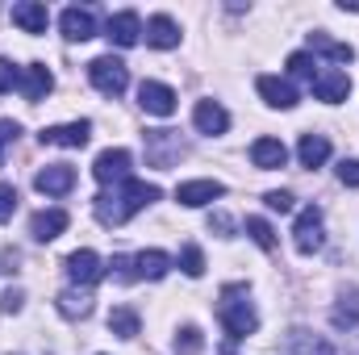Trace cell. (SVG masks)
Segmentation results:
<instances>
[{
    "label": "cell",
    "mask_w": 359,
    "mask_h": 355,
    "mask_svg": "<svg viewBox=\"0 0 359 355\" xmlns=\"http://www.w3.org/2000/svg\"><path fill=\"white\" fill-rule=\"evenodd\" d=\"M163 192H159V184H147V180H121L117 184V192L109 196H96V217L104 222V226H121V222H130L134 213H142L147 205H155Z\"/></svg>",
    "instance_id": "6da1fadb"
},
{
    "label": "cell",
    "mask_w": 359,
    "mask_h": 355,
    "mask_svg": "<svg viewBox=\"0 0 359 355\" xmlns=\"http://www.w3.org/2000/svg\"><path fill=\"white\" fill-rule=\"evenodd\" d=\"M217 318H222V326L230 330V339H247V335L259 330V314H255V305H251V297H247L243 284H226V288H222Z\"/></svg>",
    "instance_id": "7a4b0ae2"
},
{
    "label": "cell",
    "mask_w": 359,
    "mask_h": 355,
    "mask_svg": "<svg viewBox=\"0 0 359 355\" xmlns=\"http://www.w3.org/2000/svg\"><path fill=\"white\" fill-rule=\"evenodd\" d=\"M88 80L96 84V92H104V96H121V92L130 88V67H126L121 59H113V55H100V59L88 63Z\"/></svg>",
    "instance_id": "3957f363"
},
{
    "label": "cell",
    "mask_w": 359,
    "mask_h": 355,
    "mask_svg": "<svg viewBox=\"0 0 359 355\" xmlns=\"http://www.w3.org/2000/svg\"><path fill=\"white\" fill-rule=\"evenodd\" d=\"M292 243H297V251H301V255H313V251H322L326 234H322V209H318V205H309V209H301V213H297Z\"/></svg>",
    "instance_id": "277c9868"
},
{
    "label": "cell",
    "mask_w": 359,
    "mask_h": 355,
    "mask_svg": "<svg viewBox=\"0 0 359 355\" xmlns=\"http://www.w3.org/2000/svg\"><path fill=\"white\" fill-rule=\"evenodd\" d=\"M130 163H134V159H130L126 147H109V151L96 155V163H92V180L104 184V188H109V184H121V180H130Z\"/></svg>",
    "instance_id": "5b68a950"
},
{
    "label": "cell",
    "mask_w": 359,
    "mask_h": 355,
    "mask_svg": "<svg viewBox=\"0 0 359 355\" xmlns=\"http://www.w3.org/2000/svg\"><path fill=\"white\" fill-rule=\"evenodd\" d=\"M42 147H72V151H80V147H88L92 138V121H67V126H46L42 134Z\"/></svg>",
    "instance_id": "8992f818"
},
{
    "label": "cell",
    "mask_w": 359,
    "mask_h": 355,
    "mask_svg": "<svg viewBox=\"0 0 359 355\" xmlns=\"http://www.w3.org/2000/svg\"><path fill=\"white\" fill-rule=\"evenodd\" d=\"M222 196H226V184H222V180H188V184L176 188V201L188 205V209H201V205L222 201Z\"/></svg>",
    "instance_id": "52a82bcc"
},
{
    "label": "cell",
    "mask_w": 359,
    "mask_h": 355,
    "mask_svg": "<svg viewBox=\"0 0 359 355\" xmlns=\"http://www.w3.org/2000/svg\"><path fill=\"white\" fill-rule=\"evenodd\" d=\"M67 276H72V284H84V288H92L100 276H104V260L96 255V251H72L67 255Z\"/></svg>",
    "instance_id": "ba28073f"
},
{
    "label": "cell",
    "mask_w": 359,
    "mask_h": 355,
    "mask_svg": "<svg viewBox=\"0 0 359 355\" xmlns=\"http://www.w3.org/2000/svg\"><path fill=\"white\" fill-rule=\"evenodd\" d=\"M138 105H142L147 113H155V117H172V113H176V92L168 88V84H159V80H142Z\"/></svg>",
    "instance_id": "9c48e42d"
},
{
    "label": "cell",
    "mask_w": 359,
    "mask_h": 355,
    "mask_svg": "<svg viewBox=\"0 0 359 355\" xmlns=\"http://www.w3.org/2000/svg\"><path fill=\"white\" fill-rule=\"evenodd\" d=\"M34 184H38V192H46V196H67V192L76 188V168H67V163H46V168L34 176Z\"/></svg>",
    "instance_id": "30bf717a"
},
{
    "label": "cell",
    "mask_w": 359,
    "mask_h": 355,
    "mask_svg": "<svg viewBox=\"0 0 359 355\" xmlns=\"http://www.w3.org/2000/svg\"><path fill=\"white\" fill-rule=\"evenodd\" d=\"M8 17H13V25L25 29V34H46V25H50V13H46V4H38V0H17V4L8 8Z\"/></svg>",
    "instance_id": "8fae6325"
},
{
    "label": "cell",
    "mask_w": 359,
    "mask_h": 355,
    "mask_svg": "<svg viewBox=\"0 0 359 355\" xmlns=\"http://www.w3.org/2000/svg\"><path fill=\"white\" fill-rule=\"evenodd\" d=\"M59 29H63V38H67V42H88L92 34H96V17H92L88 8L72 4V8H63V13H59Z\"/></svg>",
    "instance_id": "7c38bea8"
},
{
    "label": "cell",
    "mask_w": 359,
    "mask_h": 355,
    "mask_svg": "<svg viewBox=\"0 0 359 355\" xmlns=\"http://www.w3.org/2000/svg\"><path fill=\"white\" fill-rule=\"evenodd\" d=\"M347 92H351V76H347V72L326 67V72H318V76H313V96H318V100H326V105L347 100Z\"/></svg>",
    "instance_id": "4fadbf2b"
},
{
    "label": "cell",
    "mask_w": 359,
    "mask_h": 355,
    "mask_svg": "<svg viewBox=\"0 0 359 355\" xmlns=\"http://www.w3.org/2000/svg\"><path fill=\"white\" fill-rule=\"evenodd\" d=\"M50 88H55V76H50L46 63H29V67H21V96H25L29 105L46 100V92Z\"/></svg>",
    "instance_id": "5bb4252c"
},
{
    "label": "cell",
    "mask_w": 359,
    "mask_h": 355,
    "mask_svg": "<svg viewBox=\"0 0 359 355\" xmlns=\"http://www.w3.org/2000/svg\"><path fill=\"white\" fill-rule=\"evenodd\" d=\"M104 38H109L113 46H134V42L142 38V21H138V13H113L109 25H104Z\"/></svg>",
    "instance_id": "9a60e30c"
},
{
    "label": "cell",
    "mask_w": 359,
    "mask_h": 355,
    "mask_svg": "<svg viewBox=\"0 0 359 355\" xmlns=\"http://www.w3.org/2000/svg\"><path fill=\"white\" fill-rule=\"evenodd\" d=\"M192 121H196L201 134H226V130H230V113H226L217 100H196Z\"/></svg>",
    "instance_id": "2e32d148"
},
{
    "label": "cell",
    "mask_w": 359,
    "mask_h": 355,
    "mask_svg": "<svg viewBox=\"0 0 359 355\" xmlns=\"http://www.w3.org/2000/svg\"><path fill=\"white\" fill-rule=\"evenodd\" d=\"M255 88H259V96L268 100L271 109H297V100H301L297 88H292L288 80H280V76H259V84H255Z\"/></svg>",
    "instance_id": "e0dca14e"
},
{
    "label": "cell",
    "mask_w": 359,
    "mask_h": 355,
    "mask_svg": "<svg viewBox=\"0 0 359 355\" xmlns=\"http://www.w3.org/2000/svg\"><path fill=\"white\" fill-rule=\"evenodd\" d=\"M147 42L155 46V51H172V46H180V25L168 17V13H155L151 21H147Z\"/></svg>",
    "instance_id": "ac0fdd59"
},
{
    "label": "cell",
    "mask_w": 359,
    "mask_h": 355,
    "mask_svg": "<svg viewBox=\"0 0 359 355\" xmlns=\"http://www.w3.org/2000/svg\"><path fill=\"white\" fill-rule=\"evenodd\" d=\"M67 213L63 209H42V213H34V222H29V234L38 239V243H55L63 230H67Z\"/></svg>",
    "instance_id": "d6986e66"
},
{
    "label": "cell",
    "mask_w": 359,
    "mask_h": 355,
    "mask_svg": "<svg viewBox=\"0 0 359 355\" xmlns=\"http://www.w3.org/2000/svg\"><path fill=\"white\" fill-rule=\"evenodd\" d=\"M251 163L264 168V172H276V168L288 163V151H284L280 138H255V142H251Z\"/></svg>",
    "instance_id": "ffe728a7"
},
{
    "label": "cell",
    "mask_w": 359,
    "mask_h": 355,
    "mask_svg": "<svg viewBox=\"0 0 359 355\" xmlns=\"http://www.w3.org/2000/svg\"><path fill=\"white\" fill-rule=\"evenodd\" d=\"M297 159H301V168H322V163L330 159V142H326L322 134H301Z\"/></svg>",
    "instance_id": "44dd1931"
},
{
    "label": "cell",
    "mask_w": 359,
    "mask_h": 355,
    "mask_svg": "<svg viewBox=\"0 0 359 355\" xmlns=\"http://www.w3.org/2000/svg\"><path fill=\"white\" fill-rule=\"evenodd\" d=\"M134 267H138V280H163L168 267H172V255L168 251H138Z\"/></svg>",
    "instance_id": "7402d4cb"
},
{
    "label": "cell",
    "mask_w": 359,
    "mask_h": 355,
    "mask_svg": "<svg viewBox=\"0 0 359 355\" xmlns=\"http://www.w3.org/2000/svg\"><path fill=\"white\" fill-rule=\"evenodd\" d=\"M330 322H334L339 330L359 326V288H351V293H343V297H339V305L330 309Z\"/></svg>",
    "instance_id": "603a6c76"
},
{
    "label": "cell",
    "mask_w": 359,
    "mask_h": 355,
    "mask_svg": "<svg viewBox=\"0 0 359 355\" xmlns=\"http://www.w3.org/2000/svg\"><path fill=\"white\" fill-rule=\"evenodd\" d=\"M309 46H313L318 55L334 59V63H351V59H355V51H351L347 42H334V38H330V34H322V29H318V34H309Z\"/></svg>",
    "instance_id": "cb8c5ba5"
},
{
    "label": "cell",
    "mask_w": 359,
    "mask_h": 355,
    "mask_svg": "<svg viewBox=\"0 0 359 355\" xmlns=\"http://www.w3.org/2000/svg\"><path fill=\"white\" fill-rule=\"evenodd\" d=\"M288 347H292V355H334V347H330L326 339H318V335H309V330H292Z\"/></svg>",
    "instance_id": "d4e9b609"
},
{
    "label": "cell",
    "mask_w": 359,
    "mask_h": 355,
    "mask_svg": "<svg viewBox=\"0 0 359 355\" xmlns=\"http://www.w3.org/2000/svg\"><path fill=\"white\" fill-rule=\"evenodd\" d=\"M109 330H113L117 339H134V335H138V314H134L130 305H117V309L109 314Z\"/></svg>",
    "instance_id": "484cf974"
},
{
    "label": "cell",
    "mask_w": 359,
    "mask_h": 355,
    "mask_svg": "<svg viewBox=\"0 0 359 355\" xmlns=\"http://www.w3.org/2000/svg\"><path fill=\"white\" fill-rule=\"evenodd\" d=\"M284 67H288V76H297V80H313V76H318V59H313L309 51H292Z\"/></svg>",
    "instance_id": "4316f807"
},
{
    "label": "cell",
    "mask_w": 359,
    "mask_h": 355,
    "mask_svg": "<svg viewBox=\"0 0 359 355\" xmlns=\"http://www.w3.org/2000/svg\"><path fill=\"white\" fill-rule=\"evenodd\" d=\"M88 309H92L88 293H59V314L63 318H84Z\"/></svg>",
    "instance_id": "83f0119b"
},
{
    "label": "cell",
    "mask_w": 359,
    "mask_h": 355,
    "mask_svg": "<svg viewBox=\"0 0 359 355\" xmlns=\"http://www.w3.org/2000/svg\"><path fill=\"white\" fill-rule=\"evenodd\" d=\"M247 234H251V243H255V247H264V251L276 247V230H271L264 217H247Z\"/></svg>",
    "instance_id": "f1b7e54d"
},
{
    "label": "cell",
    "mask_w": 359,
    "mask_h": 355,
    "mask_svg": "<svg viewBox=\"0 0 359 355\" xmlns=\"http://www.w3.org/2000/svg\"><path fill=\"white\" fill-rule=\"evenodd\" d=\"M180 267H184V276H192V280H201L205 276V255H201V247H184L180 251Z\"/></svg>",
    "instance_id": "f546056e"
},
{
    "label": "cell",
    "mask_w": 359,
    "mask_h": 355,
    "mask_svg": "<svg viewBox=\"0 0 359 355\" xmlns=\"http://www.w3.org/2000/svg\"><path fill=\"white\" fill-rule=\"evenodd\" d=\"M113 272H117V280H126V284H134V280H138V267H134V255H117V260H113Z\"/></svg>",
    "instance_id": "4dcf8cb0"
},
{
    "label": "cell",
    "mask_w": 359,
    "mask_h": 355,
    "mask_svg": "<svg viewBox=\"0 0 359 355\" xmlns=\"http://www.w3.org/2000/svg\"><path fill=\"white\" fill-rule=\"evenodd\" d=\"M17 213V188L13 184H0V222H8Z\"/></svg>",
    "instance_id": "1f68e13d"
},
{
    "label": "cell",
    "mask_w": 359,
    "mask_h": 355,
    "mask_svg": "<svg viewBox=\"0 0 359 355\" xmlns=\"http://www.w3.org/2000/svg\"><path fill=\"white\" fill-rule=\"evenodd\" d=\"M13 88H21V72L8 59H0V92H13Z\"/></svg>",
    "instance_id": "d6a6232c"
},
{
    "label": "cell",
    "mask_w": 359,
    "mask_h": 355,
    "mask_svg": "<svg viewBox=\"0 0 359 355\" xmlns=\"http://www.w3.org/2000/svg\"><path fill=\"white\" fill-rule=\"evenodd\" d=\"M17 134H21V126H17V121H8V117H0V159H4V147H13V142H17Z\"/></svg>",
    "instance_id": "836d02e7"
},
{
    "label": "cell",
    "mask_w": 359,
    "mask_h": 355,
    "mask_svg": "<svg viewBox=\"0 0 359 355\" xmlns=\"http://www.w3.org/2000/svg\"><path fill=\"white\" fill-rule=\"evenodd\" d=\"M339 180H343L347 188H359V159H343V163H339Z\"/></svg>",
    "instance_id": "e575fe53"
},
{
    "label": "cell",
    "mask_w": 359,
    "mask_h": 355,
    "mask_svg": "<svg viewBox=\"0 0 359 355\" xmlns=\"http://www.w3.org/2000/svg\"><path fill=\"white\" fill-rule=\"evenodd\" d=\"M264 201H268L271 213H288V209H292V192H268Z\"/></svg>",
    "instance_id": "d590c367"
},
{
    "label": "cell",
    "mask_w": 359,
    "mask_h": 355,
    "mask_svg": "<svg viewBox=\"0 0 359 355\" xmlns=\"http://www.w3.org/2000/svg\"><path fill=\"white\" fill-rule=\"evenodd\" d=\"M21 301H25V293H21V288H8V293L0 297V314H17Z\"/></svg>",
    "instance_id": "8d00e7d4"
},
{
    "label": "cell",
    "mask_w": 359,
    "mask_h": 355,
    "mask_svg": "<svg viewBox=\"0 0 359 355\" xmlns=\"http://www.w3.org/2000/svg\"><path fill=\"white\" fill-rule=\"evenodd\" d=\"M176 347L196 351V347H201V330H196V326H184V330H180V339H176Z\"/></svg>",
    "instance_id": "74e56055"
},
{
    "label": "cell",
    "mask_w": 359,
    "mask_h": 355,
    "mask_svg": "<svg viewBox=\"0 0 359 355\" xmlns=\"http://www.w3.org/2000/svg\"><path fill=\"white\" fill-rule=\"evenodd\" d=\"M209 226H217V230L226 234V230H230V217H226V213H217V217H209Z\"/></svg>",
    "instance_id": "f35d334b"
},
{
    "label": "cell",
    "mask_w": 359,
    "mask_h": 355,
    "mask_svg": "<svg viewBox=\"0 0 359 355\" xmlns=\"http://www.w3.org/2000/svg\"><path fill=\"white\" fill-rule=\"evenodd\" d=\"M4 272H8V276L17 272V251H4Z\"/></svg>",
    "instance_id": "ab89813d"
},
{
    "label": "cell",
    "mask_w": 359,
    "mask_h": 355,
    "mask_svg": "<svg viewBox=\"0 0 359 355\" xmlns=\"http://www.w3.org/2000/svg\"><path fill=\"white\" fill-rule=\"evenodd\" d=\"M339 8H343V13H347V8H351V13H359V0H339Z\"/></svg>",
    "instance_id": "60d3db41"
}]
</instances>
